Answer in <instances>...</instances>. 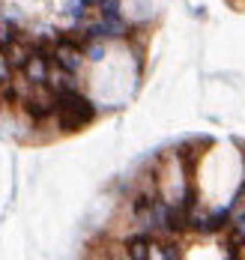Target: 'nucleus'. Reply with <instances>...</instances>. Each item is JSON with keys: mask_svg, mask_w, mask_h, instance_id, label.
Segmentation results:
<instances>
[{"mask_svg": "<svg viewBox=\"0 0 245 260\" xmlns=\"http://www.w3.org/2000/svg\"><path fill=\"white\" fill-rule=\"evenodd\" d=\"M93 117H96V108L87 96H81L78 90L60 93V99H57V123H60L63 132H78Z\"/></svg>", "mask_w": 245, "mask_h": 260, "instance_id": "f257e3e1", "label": "nucleus"}, {"mask_svg": "<svg viewBox=\"0 0 245 260\" xmlns=\"http://www.w3.org/2000/svg\"><path fill=\"white\" fill-rule=\"evenodd\" d=\"M57 90L45 81V84H33L30 87V93L21 99V105H24V111H27L33 120H45V117H51L57 111Z\"/></svg>", "mask_w": 245, "mask_h": 260, "instance_id": "f03ea898", "label": "nucleus"}, {"mask_svg": "<svg viewBox=\"0 0 245 260\" xmlns=\"http://www.w3.org/2000/svg\"><path fill=\"white\" fill-rule=\"evenodd\" d=\"M84 45H78V42H72V39H57L54 45V63L57 66H63V69H69V72H78L84 66Z\"/></svg>", "mask_w": 245, "mask_h": 260, "instance_id": "7ed1b4c3", "label": "nucleus"}, {"mask_svg": "<svg viewBox=\"0 0 245 260\" xmlns=\"http://www.w3.org/2000/svg\"><path fill=\"white\" fill-rule=\"evenodd\" d=\"M0 51H3V57L9 60V66H12L15 72H24V66H27V60L33 57L36 48H33L30 42H24V39H18V36H15V39H9Z\"/></svg>", "mask_w": 245, "mask_h": 260, "instance_id": "20e7f679", "label": "nucleus"}, {"mask_svg": "<svg viewBox=\"0 0 245 260\" xmlns=\"http://www.w3.org/2000/svg\"><path fill=\"white\" fill-rule=\"evenodd\" d=\"M48 72H51V57H45L42 51H33V57L24 66V75H27L33 84H45L48 81Z\"/></svg>", "mask_w": 245, "mask_h": 260, "instance_id": "39448f33", "label": "nucleus"}, {"mask_svg": "<svg viewBox=\"0 0 245 260\" xmlns=\"http://www.w3.org/2000/svg\"><path fill=\"white\" fill-rule=\"evenodd\" d=\"M132 260H147L153 257V242H150V236L147 234H137L129 239V251H126Z\"/></svg>", "mask_w": 245, "mask_h": 260, "instance_id": "423d86ee", "label": "nucleus"}, {"mask_svg": "<svg viewBox=\"0 0 245 260\" xmlns=\"http://www.w3.org/2000/svg\"><path fill=\"white\" fill-rule=\"evenodd\" d=\"M197 156H200V153H197V147H194V144H183V147H180V158L186 161V168H189V171H194Z\"/></svg>", "mask_w": 245, "mask_h": 260, "instance_id": "0eeeda50", "label": "nucleus"}, {"mask_svg": "<svg viewBox=\"0 0 245 260\" xmlns=\"http://www.w3.org/2000/svg\"><path fill=\"white\" fill-rule=\"evenodd\" d=\"M87 54H90V60H102L105 48H102V45H90V48H87Z\"/></svg>", "mask_w": 245, "mask_h": 260, "instance_id": "6e6552de", "label": "nucleus"}, {"mask_svg": "<svg viewBox=\"0 0 245 260\" xmlns=\"http://www.w3.org/2000/svg\"><path fill=\"white\" fill-rule=\"evenodd\" d=\"M227 6H230V9H239V12H242V9H245V0H227Z\"/></svg>", "mask_w": 245, "mask_h": 260, "instance_id": "1a4fd4ad", "label": "nucleus"}, {"mask_svg": "<svg viewBox=\"0 0 245 260\" xmlns=\"http://www.w3.org/2000/svg\"><path fill=\"white\" fill-rule=\"evenodd\" d=\"M84 3H87V6H102L105 0H84Z\"/></svg>", "mask_w": 245, "mask_h": 260, "instance_id": "9d476101", "label": "nucleus"}]
</instances>
